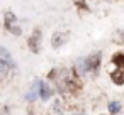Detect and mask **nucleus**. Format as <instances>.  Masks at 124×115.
I'll list each match as a JSON object with an SVG mask.
<instances>
[{
	"mask_svg": "<svg viewBox=\"0 0 124 115\" xmlns=\"http://www.w3.org/2000/svg\"><path fill=\"white\" fill-rule=\"evenodd\" d=\"M110 80H112V83H116L117 86L124 85V68H117V69H114V71L110 73Z\"/></svg>",
	"mask_w": 124,
	"mask_h": 115,
	"instance_id": "7",
	"label": "nucleus"
},
{
	"mask_svg": "<svg viewBox=\"0 0 124 115\" xmlns=\"http://www.w3.org/2000/svg\"><path fill=\"white\" fill-rule=\"evenodd\" d=\"M51 96H53V90H51V86H49L46 81L41 80V81H39V98L46 101V100H49Z\"/></svg>",
	"mask_w": 124,
	"mask_h": 115,
	"instance_id": "5",
	"label": "nucleus"
},
{
	"mask_svg": "<svg viewBox=\"0 0 124 115\" xmlns=\"http://www.w3.org/2000/svg\"><path fill=\"white\" fill-rule=\"evenodd\" d=\"M75 115H85V113H75Z\"/></svg>",
	"mask_w": 124,
	"mask_h": 115,
	"instance_id": "15",
	"label": "nucleus"
},
{
	"mask_svg": "<svg viewBox=\"0 0 124 115\" xmlns=\"http://www.w3.org/2000/svg\"><path fill=\"white\" fill-rule=\"evenodd\" d=\"M70 39V34L68 32H54L51 36V46L56 49V47H61L66 41Z\"/></svg>",
	"mask_w": 124,
	"mask_h": 115,
	"instance_id": "4",
	"label": "nucleus"
},
{
	"mask_svg": "<svg viewBox=\"0 0 124 115\" xmlns=\"http://www.w3.org/2000/svg\"><path fill=\"white\" fill-rule=\"evenodd\" d=\"M41 29H34V32L31 34V37H29V41H27V44H29V49H31V53H34V54H38L39 51H41Z\"/></svg>",
	"mask_w": 124,
	"mask_h": 115,
	"instance_id": "2",
	"label": "nucleus"
},
{
	"mask_svg": "<svg viewBox=\"0 0 124 115\" xmlns=\"http://www.w3.org/2000/svg\"><path fill=\"white\" fill-rule=\"evenodd\" d=\"M53 110H54L58 115H65V113H63V105H61V101H60V100H56V101H54V107H53Z\"/></svg>",
	"mask_w": 124,
	"mask_h": 115,
	"instance_id": "11",
	"label": "nucleus"
},
{
	"mask_svg": "<svg viewBox=\"0 0 124 115\" xmlns=\"http://www.w3.org/2000/svg\"><path fill=\"white\" fill-rule=\"evenodd\" d=\"M112 64H116L117 68H124V53H117L112 56Z\"/></svg>",
	"mask_w": 124,
	"mask_h": 115,
	"instance_id": "9",
	"label": "nucleus"
},
{
	"mask_svg": "<svg viewBox=\"0 0 124 115\" xmlns=\"http://www.w3.org/2000/svg\"><path fill=\"white\" fill-rule=\"evenodd\" d=\"M0 63L7 64L12 71L17 68V66H16V61H14V56L10 54V51H9L7 47H0Z\"/></svg>",
	"mask_w": 124,
	"mask_h": 115,
	"instance_id": "3",
	"label": "nucleus"
},
{
	"mask_svg": "<svg viewBox=\"0 0 124 115\" xmlns=\"http://www.w3.org/2000/svg\"><path fill=\"white\" fill-rule=\"evenodd\" d=\"M39 81H41V80H34L31 90H29L27 95H26V100H27V101H36V100L39 98Z\"/></svg>",
	"mask_w": 124,
	"mask_h": 115,
	"instance_id": "6",
	"label": "nucleus"
},
{
	"mask_svg": "<svg viewBox=\"0 0 124 115\" xmlns=\"http://www.w3.org/2000/svg\"><path fill=\"white\" fill-rule=\"evenodd\" d=\"M14 22H17V17L14 15V12L7 10V12L4 14V27H5V29H9V27H12V26H14Z\"/></svg>",
	"mask_w": 124,
	"mask_h": 115,
	"instance_id": "8",
	"label": "nucleus"
},
{
	"mask_svg": "<svg viewBox=\"0 0 124 115\" xmlns=\"http://www.w3.org/2000/svg\"><path fill=\"white\" fill-rule=\"evenodd\" d=\"M77 5H78L80 9H88V7H87V4H85V2H80V0L77 2Z\"/></svg>",
	"mask_w": 124,
	"mask_h": 115,
	"instance_id": "13",
	"label": "nucleus"
},
{
	"mask_svg": "<svg viewBox=\"0 0 124 115\" xmlns=\"http://www.w3.org/2000/svg\"><path fill=\"white\" fill-rule=\"evenodd\" d=\"M7 31H10L14 36H21V34H22V29H21L19 26H12V27H9Z\"/></svg>",
	"mask_w": 124,
	"mask_h": 115,
	"instance_id": "12",
	"label": "nucleus"
},
{
	"mask_svg": "<svg viewBox=\"0 0 124 115\" xmlns=\"http://www.w3.org/2000/svg\"><path fill=\"white\" fill-rule=\"evenodd\" d=\"M117 36H119V39L124 42V31H119V32H117Z\"/></svg>",
	"mask_w": 124,
	"mask_h": 115,
	"instance_id": "14",
	"label": "nucleus"
},
{
	"mask_svg": "<svg viewBox=\"0 0 124 115\" xmlns=\"http://www.w3.org/2000/svg\"><path fill=\"white\" fill-rule=\"evenodd\" d=\"M109 112H110L112 115L119 113V112H121V103H119V101H110V103H109Z\"/></svg>",
	"mask_w": 124,
	"mask_h": 115,
	"instance_id": "10",
	"label": "nucleus"
},
{
	"mask_svg": "<svg viewBox=\"0 0 124 115\" xmlns=\"http://www.w3.org/2000/svg\"><path fill=\"white\" fill-rule=\"evenodd\" d=\"M100 58L102 53H93L87 58H78L77 64H75V73L80 76H88V74H95L100 68Z\"/></svg>",
	"mask_w": 124,
	"mask_h": 115,
	"instance_id": "1",
	"label": "nucleus"
}]
</instances>
